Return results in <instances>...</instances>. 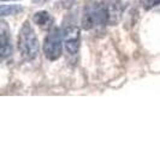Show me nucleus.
I'll return each instance as SVG.
<instances>
[{
  "mask_svg": "<svg viewBox=\"0 0 160 144\" xmlns=\"http://www.w3.org/2000/svg\"><path fill=\"white\" fill-rule=\"evenodd\" d=\"M110 23L108 11L105 0H90L82 12L81 24L84 30H92Z\"/></svg>",
  "mask_w": 160,
  "mask_h": 144,
  "instance_id": "nucleus-1",
  "label": "nucleus"
},
{
  "mask_svg": "<svg viewBox=\"0 0 160 144\" xmlns=\"http://www.w3.org/2000/svg\"><path fill=\"white\" fill-rule=\"evenodd\" d=\"M18 49L22 58L28 61L34 60L39 55V50H40L39 39L29 21H25L21 26V30L18 34Z\"/></svg>",
  "mask_w": 160,
  "mask_h": 144,
  "instance_id": "nucleus-2",
  "label": "nucleus"
},
{
  "mask_svg": "<svg viewBox=\"0 0 160 144\" xmlns=\"http://www.w3.org/2000/svg\"><path fill=\"white\" fill-rule=\"evenodd\" d=\"M63 31L53 26L47 36L45 37L43 41V53L45 56L51 61H56L62 56V50H63Z\"/></svg>",
  "mask_w": 160,
  "mask_h": 144,
  "instance_id": "nucleus-3",
  "label": "nucleus"
},
{
  "mask_svg": "<svg viewBox=\"0 0 160 144\" xmlns=\"http://www.w3.org/2000/svg\"><path fill=\"white\" fill-rule=\"evenodd\" d=\"M63 41L66 52L70 55H76L80 52L81 46V30L77 25L69 24L63 29Z\"/></svg>",
  "mask_w": 160,
  "mask_h": 144,
  "instance_id": "nucleus-4",
  "label": "nucleus"
},
{
  "mask_svg": "<svg viewBox=\"0 0 160 144\" xmlns=\"http://www.w3.org/2000/svg\"><path fill=\"white\" fill-rule=\"evenodd\" d=\"M0 47H1V59H6L12 54V43H11V35L10 28L5 21L0 23Z\"/></svg>",
  "mask_w": 160,
  "mask_h": 144,
  "instance_id": "nucleus-5",
  "label": "nucleus"
},
{
  "mask_svg": "<svg viewBox=\"0 0 160 144\" xmlns=\"http://www.w3.org/2000/svg\"><path fill=\"white\" fill-rule=\"evenodd\" d=\"M107 11H108V18L110 23L108 24H116L122 17L123 13V4L122 0H105Z\"/></svg>",
  "mask_w": 160,
  "mask_h": 144,
  "instance_id": "nucleus-6",
  "label": "nucleus"
},
{
  "mask_svg": "<svg viewBox=\"0 0 160 144\" xmlns=\"http://www.w3.org/2000/svg\"><path fill=\"white\" fill-rule=\"evenodd\" d=\"M32 22L43 30H51L54 24V18L47 11H39L32 16Z\"/></svg>",
  "mask_w": 160,
  "mask_h": 144,
  "instance_id": "nucleus-7",
  "label": "nucleus"
},
{
  "mask_svg": "<svg viewBox=\"0 0 160 144\" xmlns=\"http://www.w3.org/2000/svg\"><path fill=\"white\" fill-rule=\"evenodd\" d=\"M23 11V7L21 5H5L2 4L1 7H0V13L1 16H15V15H18Z\"/></svg>",
  "mask_w": 160,
  "mask_h": 144,
  "instance_id": "nucleus-8",
  "label": "nucleus"
},
{
  "mask_svg": "<svg viewBox=\"0 0 160 144\" xmlns=\"http://www.w3.org/2000/svg\"><path fill=\"white\" fill-rule=\"evenodd\" d=\"M144 10H152L153 7L160 5V0H140Z\"/></svg>",
  "mask_w": 160,
  "mask_h": 144,
  "instance_id": "nucleus-9",
  "label": "nucleus"
},
{
  "mask_svg": "<svg viewBox=\"0 0 160 144\" xmlns=\"http://www.w3.org/2000/svg\"><path fill=\"white\" fill-rule=\"evenodd\" d=\"M1 1H12V0H1Z\"/></svg>",
  "mask_w": 160,
  "mask_h": 144,
  "instance_id": "nucleus-10",
  "label": "nucleus"
}]
</instances>
